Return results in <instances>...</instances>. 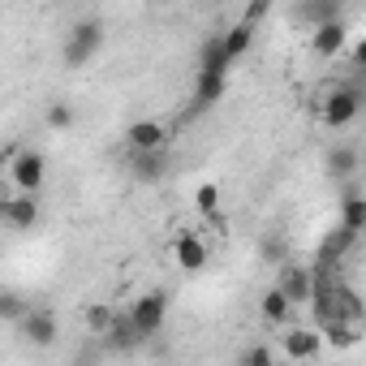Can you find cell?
<instances>
[{"label":"cell","instance_id":"cell-9","mask_svg":"<svg viewBox=\"0 0 366 366\" xmlns=\"http://www.w3.org/2000/svg\"><path fill=\"white\" fill-rule=\"evenodd\" d=\"M280 345H285V357H293V362H310V357L323 349V336H319V327H285Z\"/></svg>","mask_w":366,"mask_h":366},{"label":"cell","instance_id":"cell-27","mask_svg":"<svg viewBox=\"0 0 366 366\" xmlns=\"http://www.w3.org/2000/svg\"><path fill=\"white\" fill-rule=\"evenodd\" d=\"M267 14H272V0H254V5L246 9V18H242V22H246V26L254 31V26H259V22L267 18Z\"/></svg>","mask_w":366,"mask_h":366},{"label":"cell","instance_id":"cell-13","mask_svg":"<svg viewBox=\"0 0 366 366\" xmlns=\"http://www.w3.org/2000/svg\"><path fill=\"white\" fill-rule=\"evenodd\" d=\"M319 336H323V345H332V349H353V345H362V319H336V323H327V327H319Z\"/></svg>","mask_w":366,"mask_h":366},{"label":"cell","instance_id":"cell-22","mask_svg":"<svg viewBox=\"0 0 366 366\" xmlns=\"http://www.w3.org/2000/svg\"><path fill=\"white\" fill-rule=\"evenodd\" d=\"M44 121H48V129H56V134H69L74 129V104H65V99H56V104H48V112H44Z\"/></svg>","mask_w":366,"mask_h":366},{"label":"cell","instance_id":"cell-7","mask_svg":"<svg viewBox=\"0 0 366 366\" xmlns=\"http://www.w3.org/2000/svg\"><path fill=\"white\" fill-rule=\"evenodd\" d=\"M172 263H177L181 272L199 276V272L207 267V242H203L199 233H181V237L172 242Z\"/></svg>","mask_w":366,"mask_h":366},{"label":"cell","instance_id":"cell-3","mask_svg":"<svg viewBox=\"0 0 366 366\" xmlns=\"http://www.w3.org/2000/svg\"><path fill=\"white\" fill-rule=\"evenodd\" d=\"M357 112H362V91H357V86H332L327 99H323V108H319V117H323L327 129H345V125H353Z\"/></svg>","mask_w":366,"mask_h":366},{"label":"cell","instance_id":"cell-26","mask_svg":"<svg viewBox=\"0 0 366 366\" xmlns=\"http://www.w3.org/2000/svg\"><path fill=\"white\" fill-rule=\"evenodd\" d=\"M237 366H276V353H272V345H246Z\"/></svg>","mask_w":366,"mask_h":366},{"label":"cell","instance_id":"cell-11","mask_svg":"<svg viewBox=\"0 0 366 366\" xmlns=\"http://www.w3.org/2000/svg\"><path fill=\"white\" fill-rule=\"evenodd\" d=\"M134 181H159L168 172V151H129Z\"/></svg>","mask_w":366,"mask_h":366},{"label":"cell","instance_id":"cell-1","mask_svg":"<svg viewBox=\"0 0 366 366\" xmlns=\"http://www.w3.org/2000/svg\"><path fill=\"white\" fill-rule=\"evenodd\" d=\"M99 44H104V22H99V18H78V22L69 26V35H65L61 56H65L69 69H78V65H86V61L99 52Z\"/></svg>","mask_w":366,"mask_h":366},{"label":"cell","instance_id":"cell-8","mask_svg":"<svg viewBox=\"0 0 366 366\" xmlns=\"http://www.w3.org/2000/svg\"><path fill=\"white\" fill-rule=\"evenodd\" d=\"M125 151H168V129L159 121H134L125 129Z\"/></svg>","mask_w":366,"mask_h":366},{"label":"cell","instance_id":"cell-20","mask_svg":"<svg viewBox=\"0 0 366 366\" xmlns=\"http://www.w3.org/2000/svg\"><path fill=\"white\" fill-rule=\"evenodd\" d=\"M112 315H117V310H112L108 302H91V306L82 310V323H86V332H91L95 340H104V332H108V323H112Z\"/></svg>","mask_w":366,"mask_h":366},{"label":"cell","instance_id":"cell-10","mask_svg":"<svg viewBox=\"0 0 366 366\" xmlns=\"http://www.w3.org/2000/svg\"><path fill=\"white\" fill-rule=\"evenodd\" d=\"M5 224L18 229V233L35 229V224H39V199H35V194H14V199L5 203Z\"/></svg>","mask_w":366,"mask_h":366},{"label":"cell","instance_id":"cell-16","mask_svg":"<svg viewBox=\"0 0 366 366\" xmlns=\"http://www.w3.org/2000/svg\"><path fill=\"white\" fill-rule=\"evenodd\" d=\"M340 229L353 233V237H362V229H366V199H362L357 186H349V194L340 203Z\"/></svg>","mask_w":366,"mask_h":366},{"label":"cell","instance_id":"cell-6","mask_svg":"<svg viewBox=\"0 0 366 366\" xmlns=\"http://www.w3.org/2000/svg\"><path fill=\"white\" fill-rule=\"evenodd\" d=\"M276 289L285 293V302L297 310V306H306L310 302V289H315V280H310V267H297V263H285L280 267V280H276Z\"/></svg>","mask_w":366,"mask_h":366},{"label":"cell","instance_id":"cell-19","mask_svg":"<svg viewBox=\"0 0 366 366\" xmlns=\"http://www.w3.org/2000/svg\"><path fill=\"white\" fill-rule=\"evenodd\" d=\"M259 310H263V319H267V323H289V319H293V306L285 302V293H280V289H267V293H263V302H259Z\"/></svg>","mask_w":366,"mask_h":366},{"label":"cell","instance_id":"cell-17","mask_svg":"<svg viewBox=\"0 0 366 366\" xmlns=\"http://www.w3.org/2000/svg\"><path fill=\"white\" fill-rule=\"evenodd\" d=\"M224 91H229V78H203V74H194V104H190V112H207L212 104L224 99Z\"/></svg>","mask_w":366,"mask_h":366},{"label":"cell","instance_id":"cell-14","mask_svg":"<svg viewBox=\"0 0 366 366\" xmlns=\"http://www.w3.org/2000/svg\"><path fill=\"white\" fill-rule=\"evenodd\" d=\"M345 39H349V26H345V22H323V26H315L310 48H315L319 56H340Z\"/></svg>","mask_w":366,"mask_h":366},{"label":"cell","instance_id":"cell-15","mask_svg":"<svg viewBox=\"0 0 366 366\" xmlns=\"http://www.w3.org/2000/svg\"><path fill=\"white\" fill-rule=\"evenodd\" d=\"M199 74L203 78H229V56L220 48V35L203 39V48H199Z\"/></svg>","mask_w":366,"mask_h":366},{"label":"cell","instance_id":"cell-12","mask_svg":"<svg viewBox=\"0 0 366 366\" xmlns=\"http://www.w3.org/2000/svg\"><path fill=\"white\" fill-rule=\"evenodd\" d=\"M104 345H108V349H117V353H129V349H138V345H142V336L134 332V323H129V315H125V310H117V315H112V323H108V332H104Z\"/></svg>","mask_w":366,"mask_h":366},{"label":"cell","instance_id":"cell-18","mask_svg":"<svg viewBox=\"0 0 366 366\" xmlns=\"http://www.w3.org/2000/svg\"><path fill=\"white\" fill-rule=\"evenodd\" d=\"M250 44H254V31L246 26V22H237L229 35H220V48H224V56H229V65L237 61V56H246L250 52Z\"/></svg>","mask_w":366,"mask_h":366},{"label":"cell","instance_id":"cell-25","mask_svg":"<svg viewBox=\"0 0 366 366\" xmlns=\"http://www.w3.org/2000/svg\"><path fill=\"white\" fill-rule=\"evenodd\" d=\"M194 207L203 216H216L220 212V186H216V181H203V186L194 190Z\"/></svg>","mask_w":366,"mask_h":366},{"label":"cell","instance_id":"cell-2","mask_svg":"<svg viewBox=\"0 0 366 366\" xmlns=\"http://www.w3.org/2000/svg\"><path fill=\"white\" fill-rule=\"evenodd\" d=\"M125 315H129L134 332H138L142 340H151V336H159V327H164V319H168V293L151 289V293H142Z\"/></svg>","mask_w":366,"mask_h":366},{"label":"cell","instance_id":"cell-21","mask_svg":"<svg viewBox=\"0 0 366 366\" xmlns=\"http://www.w3.org/2000/svg\"><path fill=\"white\" fill-rule=\"evenodd\" d=\"M327 168H332V177H336V181H349V177L357 172V151H353V147H332Z\"/></svg>","mask_w":366,"mask_h":366},{"label":"cell","instance_id":"cell-5","mask_svg":"<svg viewBox=\"0 0 366 366\" xmlns=\"http://www.w3.org/2000/svg\"><path fill=\"white\" fill-rule=\"evenodd\" d=\"M18 332H22V340H26V345H35V349H52V345H56V336H61V323H56V315H52V310L26 306V310H22V319H18Z\"/></svg>","mask_w":366,"mask_h":366},{"label":"cell","instance_id":"cell-24","mask_svg":"<svg viewBox=\"0 0 366 366\" xmlns=\"http://www.w3.org/2000/svg\"><path fill=\"white\" fill-rule=\"evenodd\" d=\"M302 18H310L315 26H323V22H340V5H336V0H319V5H302Z\"/></svg>","mask_w":366,"mask_h":366},{"label":"cell","instance_id":"cell-4","mask_svg":"<svg viewBox=\"0 0 366 366\" xmlns=\"http://www.w3.org/2000/svg\"><path fill=\"white\" fill-rule=\"evenodd\" d=\"M44 172H48V159H44L39 151L22 147V151L9 155V181H14L18 194H35V190L44 186Z\"/></svg>","mask_w":366,"mask_h":366},{"label":"cell","instance_id":"cell-23","mask_svg":"<svg viewBox=\"0 0 366 366\" xmlns=\"http://www.w3.org/2000/svg\"><path fill=\"white\" fill-rule=\"evenodd\" d=\"M26 310V297L18 289H0V323H18Z\"/></svg>","mask_w":366,"mask_h":366},{"label":"cell","instance_id":"cell-28","mask_svg":"<svg viewBox=\"0 0 366 366\" xmlns=\"http://www.w3.org/2000/svg\"><path fill=\"white\" fill-rule=\"evenodd\" d=\"M5 203H9V199H5V194H0V224H5Z\"/></svg>","mask_w":366,"mask_h":366}]
</instances>
